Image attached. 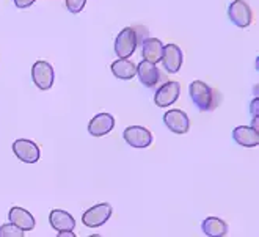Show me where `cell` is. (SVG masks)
Segmentation results:
<instances>
[{
  "mask_svg": "<svg viewBox=\"0 0 259 237\" xmlns=\"http://www.w3.org/2000/svg\"><path fill=\"white\" fill-rule=\"evenodd\" d=\"M123 138L129 146L137 148V150H143V148L151 146L152 140H154V138H152L151 130H148L143 126H129V127H126L124 132H123Z\"/></svg>",
  "mask_w": 259,
  "mask_h": 237,
  "instance_id": "9c48e42d",
  "label": "cell"
},
{
  "mask_svg": "<svg viewBox=\"0 0 259 237\" xmlns=\"http://www.w3.org/2000/svg\"><path fill=\"white\" fill-rule=\"evenodd\" d=\"M163 124L171 130L173 134L184 135L190 129V120L184 110L181 109H171L163 113Z\"/></svg>",
  "mask_w": 259,
  "mask_h": 237,
  "instance_id": "52a82bcc",
  "label": "cell"
},
{
  "mask_svg": "<svg viewBox=\"0 0 259 237\" xmlns=\"http://www.w3.org/2000/svg\"><path fill=\"white\" fill-rule=\"evenodd\" d=\"M35 2L36 0H14V5H16L18 8H28V7H32Z\"/></svg>",
  "mask_w": 259,
  "mask_h": 237,
  "instance_id": "44dd1931",
  "label": "cell"
},
{
  "mask_svg": "<svg viewBox=\"0 0 259 237\" xmlns=\"http://www.w3.org/2000/svg\"><path fill=\"white\" fill-rule=\"evenodd\" d=\"M24 234L25 231L18 228L14 223H11V221L0 226V237H22Z\"/></svg>",
  "mask_w": 259,
  "mask_h": 237,
  "instance_id": "d6986e66",
  "label": "cell"
},
{
  "mask_svg": "<svg viewBox=\"0 0 259 237\" xmlns=\"http://www.w3.org/2000/svg\"><path fill=\"white\" fill-rule=\"evenodd\" d=\"M189 94L195 107L200 112H212L217 109L220 96L215 93L212 86H209L206 82L201 80H193L189 86Z\"/></svg>",
  "mask_w": 259,
  "mask_h": 237,
  "instance_id": "6da1fadb",
  "label": "cell"
},
{
  "mask_svg": "<svg viewBox=\"0 0 259 237\" xmlns=\"http://www.w3.org/2000/svg\"><path fill=\"white\" fill-rule=\"evenodd\" d=\"M115 127V118L110 113H98L88 123V134L93 137H104Z\"/></svg>",
  "mask_w": 259,
  "mask_h": 237,
  "instance_id": "8fae6325",
  "label": "cell"
},
{
  "mask_svg": "<svg viewBox=\"0 0 259 237\" xmlns=\"http://www.w3.org/2000/svg\"><path fill=\"white\" fill-rule=\"evenodd\" d=\"M162 54H163V42L159 38L146 36L142 41L143 60H146L149 63H159L162 60Z\"/></svg>",
  "mask_w": 259,
  "mask_h": 237,
  "instance_id": "4fadbf2b",
  "label": "cell"
},
{
  "mask_svg": "<svg viewBox=\"0 0 259 237\" xmlns=\"http://www.w3.org/2000/svg\"><path fill=\"white\" fill-rule=\"evenodd\" d=\"M181 94V85L179 82H173V80H166L162 82L160 86L156 90L154 94V104L157 107H170L179 99Z\"/></svg>",
  "mask_w": 259,
  "mask_h": 237,
  "instance_id": "8992f818",
  "label": "cell"
},
{
  "mask_svg": "<svg viewBox=\"0 0 259 237\" xmlns=\"http://www.w3.org/2000/svg\"><path fill=\"white\" fill-rule=\"evenodd\" d=\"M250 112H251V116H257V113H259V99H257V98H254V99L251 101Z\"/></svg>",
  "mask_w": 259,
  "mask_h": 237,
  "instance_id": "7402d4cb",
  "label": "cell"
},
{
  "mask_svg": "<svg viewBox=\"0 0 259 237\" xmlns=\"http://www.w3.org/2000/svg\"><path fill=\"white\" fill-rule=\"evenodd\" d=\"M137 77H139L140 83L146 88H156L159 83L163 82L162 72L157 68L156 63H149L146 60H142L137 66Z\"/></svg>",
  "mask_w": 259,
  "mask_h": 237,
  "instance_id": "30bf717a",
  "label": "cell"
},
{
  "mask_svg": "<svg viewBox=\"0 0 259 237\" xmlns=\"http://www.w3.org/2000/svg\"><path fill=\"white\" fill-rule=\"evenodd\" d=\"M8 218H10L11 223H14L22 231H32L36 225L33 215L30 214L27 209H22V207H11L10 212H8Z\"/></svg>",
  "mask_w": 259,
  "mask_h": 237,
  "instance_id": "5bb4252c",
  "label": "cell"
},
{
  "mask_svg": "<svg viewBox=\"0 0 259 237\" xmlns=\"http://www.w3.org/2000/svg\"><path fill=\"white\" fill-rule=\"evenodd\" d=\"M233 138L237 145L245 148H254L259 145V134L251 126H237L233 130Z\"/></svg>",
  "mask_w": 259,
  "mask_h": 237,
  "instance_id": "9a60e30c",
  "label": "cell"
},
{
  "mask_svg": "<svg viewBox=\"0 0 259 237\" xmlns=\"http://www.w3.org/2000/svg\"><path fill=\"white\" fill-rule=\"evenodd\" d=\"M49 223L57 231H65V229L74 231L75 229V220H74V217L69 212L62 211V209L51 211V214H49Z\"/></svg>",
  "mask_w": 259,
  "mask_h": 237,
  "instance_id": "2e32d148",
  "label": "cell"
},
{
  "mask_svg": "<svg viewBox=\"0 0 259 237\" xmlns=\"http://www.w3.org/2000/svg\"><path fill=\"white\" fill-rule=\"evenodd\" d=\"M228 16H230V21L239 28H247L253 22L251 7L245 0H233L230 7H228Z\"/></svg>",
  "mask_w": 259,
  "mask_h": 237,
  "instance_id": "277c9868",
  "label": "cell"
},
{
  "mask_svg": "<svg viewBox=\"0 0 259 237\" xmlns=\"http://www.w3.org/2000/svg\"><path fill=\"white\" fill-rule=\"evenodd\" d=\"M32 79L33 83L42 91H48L54 85V68L49 62L38 60L32 66Z\"/></svg>",
  "mask_w": 259,
  "mask_h": 237,
  "instance_id": "ba28073f",
  "label": "cell"
},
{
  "mask_svg": "<svg viewBox=\"0 0 259 237\" xmlns=\"http://www.w3.org/2000/svg\"><path fill=\"white\" fill-rule=\"evenodd\" d=\"M257 123H259V120H257V116H253V123H251V127H253L254 130H257V129H259Z\"/></svg>",
  "mask_w": 259,
  "mask_h": 237,
  "instance_id": "cb8c5ba5",
  "label": "cell"
},
{
  "mask_svg": "<svg viewBox=\"0 0 259 237\" xmlns=\"http://www.w3.org/2000/svg\"><path fill=\"white\" fill-rule=\"evenodd\" d=\"M74 231H69V229H65V231H58V237H74Z\"/></svg>",
  "mask_w": 259,
  "mask_h": 237,
  "instance_id": "603a6c76",
  "label": "cell"
},
{
  "mask_svg": "<svg viewBox=\"0 0 259 237\" xmlns=\"http://www.w3.org/2000/svg\"><path fill=\"white\" fill-rule=\"evenodd\" d=\"M142 41L143 39L140 38L139 27H126L118 33L115 39V54L119 58H129L134 55L137 46L142 44Z\"/></svg>",
  "mask_w": 259,
  "mask_h": 237,
  "instance_id": "7a4b0ae2",
  "label": "cell"
},
{
  "mask_svg": "<svg viewBox=\"0 0 259 237\" xmlns=\"http://www.w3.org/2000/svg\"><path fill=\"white\" fill-rule=\"evenodd\" d=\"M113 76L119 80H131L137 76V66L129 58H118L110 65Z\"/></svg>",
  "mask_w": 259,
  "mask_h": 237,
  "instance_id": "e0dca14e",
  "label": "cell"
},
{
  "mask_svg": "<svg viewBox=\"0 0 259 237\" xmlns=\"http://www.w3.org/2000/svg\"><path fill=\"white\" fill-rule=\"evenodd\" d=\"M13 153L21 162L25 164H36L41 157V151L35 141L27 138H18L13 141Z\"/></svg>",
  "mask_w": 259,
  "mask_h": 237,
  "instance_id": "5b68a950",
  "label": "cell"
},
{
  "mask_svg": "<svg viewBox=\"0 0 259 237\" xmlns=\"http://www.w3.org/2000/svg\"><path fill=\"white\" fill-rule=\"evenodd\" d=\"M163 68L168 74H176L179 72L182 66V51L176 44H166L163 46V54H162V60Z\"/></svg>",
  "mask_w": 259,
  "mask_h": 237,
  "instance_id": "7c38bea8",
  "label": "cell"
},
{
  "mask_svg": "<svg viewBox=\"0 0 259 237\" xmlns=\"http://www.w3.org/2000/svg\"><path fill=\"white\" fill-rule=\"evenodd\" d=\"M85 4H87V0H66V8L69 13L77 14L83 10Z\"/></svg>",
  "mask_w": 259,
  "mask_h": 237,
  "instance_id": "ffe728a7",
  "label": "cell"
},
{
  "mask_svg": "<svg viewBox=\"0 0 259 237\" xmlns=\"http://www.w3.org/2000/svg\"><path fill=\"white\" fill-rule=\"evenodd\" d=\"M112 214H113V207L109 203H101L85 211L82 215V221L88 228H99L107 223Z\"/></svg>",
  "mask_w": 259,
  "mask_h": 237,
  "instance_id": "3957f363",
  "label": "cell"
},
{
  "mask_svg": "<svg viewBox=\"0 0 259 237\" xmlns=\"http://www.w3.org/2000/svg\"><path fill=\"white\" fill-rule=\"evenodd\" d=\"M203 232L209 237H223L228 234V225L222 218L207 217L203 221Z\"/></svg>",
  "mask_w": 259,
  "mask_h": 237,
  "instance_id": "ac0fdd59",
  "label": "cell"
}]
</instances>
